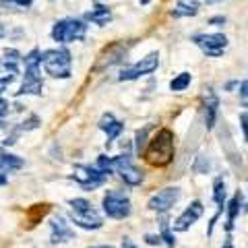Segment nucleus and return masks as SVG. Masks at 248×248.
I'll return each instance as SVG.
<instances>
[{"mask_svg":"<svg viewBox=\"0 0 248 248\" xmlns=\"http://www.w3.org/2000/svg\"><path fill=\"white\" fill-rule=\"evenodd\" d=\"M240 209H242V192H236L234 197H232L228 201V207H226V211H228V219H226V232L230 234L232 230H234V223H236V217L240 213Z\"/></svg>","mask_w":248,"mask_h":248,"instance_id":"aec40b11","label":"nucleus"},{"mask_svg":"<svg viewBox=\"0 0 248 248\" xmlns=\"http://www.w3.org/2000/svg\"><path fill=\"white\" fill-rule=\"evenodd\" d=\"M13 79H15L13 75H4V77H0V93H2L6 87H9V85L13 83Z\"/></svg>","mask_w":248,"mask_h":248,"instance_id":"473e14b6","label":"nucleus"},{"mask_svg":"<svg viewBox=\"0 0 248 248\" xmlns=\"http://www.w3.org/2000/svg\"><path fill=\"white\" fill-rule=\"evenodd\" d=\"M236 87H240V83H238V81H228L223 89H226V91H232V89H236Z\"/></svg>","mask_w":248,"mask_h":248,"instance_id":"e433bc0d","label":"nucleus"},{"mask_svg":"<svg viewBox=\"0 0 248 248\" xmlns=\"http://www.w3.org/2000/svg\"><path fill=\"white\" fill-rule=\"evenodd\" d=\"M159 66V54L157 52H151L147 54L145 58H141L137 64L124 68V71L118 75V81H135V79H141L145 75H151L157 71Z\"/></svg>","mask_w":248,"mask_h":248,"instance_id":"1a4fd4ad","label":"nucleus"},{"mask_svg":"<svg viewBox=\"0 0 248 248\" xmlns=\"http://www.w3.org/2000/svg\"><path fill=\"white\" fill-rule=\"evenodd\" d=\"M157 226H159V236H161V240L166 242V246L174 248V246H176V238H174V234H172V230H170V219H168L166 213L159 215Z\"/></svg>","mask_w":248,"mask_h":248,"instance_id":"5701e85b","label":"nucleus"},{"mask_svg":"<svg viewBox=\"0 0 248 248\" xmlns=\"http://www.w3.org/2000/svg\"><path fill=\"white\" fill-rule=\"evenodd\" d=\"M240 128H242V133H244V141L248 143V112L240 114Z\"/></svg>","mask_w":248,"mask_h":248,"instance_id":"c85d7f7f","label":"nucleus"},{"mask_svg":"<svg viewBox=\"0 0 248 248\" xmlns=\"http://www.w3.org/2000/svg\"><path fill=\"white\" fill-rule=\"evenodd\" d=\"M192 172L195 174H209L211 172V161H209L205 155H199L195 159V164H192Z\"/></svg>","mask_w":248,"mask_h":248,"instance_id":"a878e982","label":"nucleus"},{"mask_svg":"<svg viewBox=\"0 0 248 248\" xmlns=\"http://www.w3.org/2000/svg\"><path fill=\"white\" fill-rule=\"evenodd\" d=\"M21 54L15 48H6L2 54V60H0V68H4L6 75H19V62H21Z\"/></svg>","mask_w":248,"mask_h":248,"instance_id":"a211bd4d","label":"nucleus"},{"mask_svg":"<svg viewBox=\"0 0 248 248\" xmlns=\"http://www.w3.org/2000/svg\"><path fill=\"white\" fill-rule=\"evenodd\" d=\"M149 130H151V124H147V126H143V128H139L137 133H135V151H137V155H143L145 153V149H147V137H149Z\"/></svg>","mask_w":248,"mask_h":248,"instance_id":"b1692460","label":"nucleus"},{"mask_svg":"<svg viewBox=\"0 0 248 248\" xmlns=\"http://www.w3.org/2000/svg\"><path fill=\"white\" fill-rule=\"evenodd\" d=\"M203 108H205V126L207 130H211L217 120V110H219V99H217L213 89H207L203 97Z\"/></svg>","mask_w":248,"mask_h":248,"instance_id":"dca6fc26","label":"nucleus"},{"mask_svg":"<svg viewBox=\"0 0 248 248\" xmlns=\"http://www.w3.org/2000/svg\"><path fill=\"white\" fill-rule=\"evenodd\" d=\"M143 157L153 166H168L174 159V135L172 130L161 128L149 143L143 153Z\"/></svg>","mask_w":248,"mask_h":248,"instance_id":"f257e3e1","label":"nucleus"},{"mask_svg":"<svg viewBox=\"0 0 248 248\" xmlns=\"http://www.w3.org/2000/svg\"><path fill=\"white\" fill-rule=\"evenodd\" d=\"M199 0H176V9H172V17L180 19V17H195L199 13Z\"/></svg>","mask_w":248,"mask_h":248,"instance_id":"412c9836","label":"nucleus"},{"mask_svg":"<svg viewBox=\"0 0 248 248\" xmlns=\"http://www.w3.org/2000/svg\"><path fill=\"white\" fill-rule=\"evenodd\" d=\"M213 201L217 205V213H223L228 207V192H226V180L221 176H217L213 180Z\"/></svg>","mask_w":248,"mask_h":248,"instance_id":"6ab92c4d","label":"nucleus"},{"mask_svg":"<svg viewBox=\"0 0 248 248\" xmlns=\"http://www.w3.org/2000/svg\"><path fill=\"white\" fill-rule=\"evenodd\" d=\"M182 192L178 186H168V188L155 192V195L149 199V203H147V209H151L155 213H168L170 209H172L178 201H180Z\"/></svg>","mask_w":248,"mask_h":248,"instance_id":"9b49d317","label":"nucleus"},{"mask_svg":"<svg viewBox=\"0 0 248 248\" xmlns=\"http://www.w3.org/2000/svg\"><path fill=\"white\" fill-rule=\"evenodd\" d=\"M6 4H15V6H23V9H29L33 4V0H6Z\"/></svg>","mask_w":248,"mask_h":248,"instance_id":"72a5a7b5","label":"nucleus"},{"mask_svg":"<svg viewBox=\"0 0 248 248\" xmlns=\"http://www.w3.org/2000/svg\"><path fill=\"white\" fill-rule=\"evenodd\" d=\"M108 176L110 174L97 170L95 166H81L79 164L73 168V180L79 184L83 190H95L97 186H102L108 180Z\"/></svg>","mask_w":248,"mask_h":248,"instance_id":"0eeeda50","label":"nucleus"},{"mask_svg":"<svg viewBox=\"0 0 248 248\" xmlns=\"http://www.w3.org/2000/svg\"><path fill=\"white\" fill-rule=\"evenodd\" d=\"M40 118H37V116H29V118L25 120V122H21V126L19 128H15L17 130V133H27V130H35L37 126H40Z\"/></svg>","mask_w":248,"mask_h":248,"instance_id":"cd10ccee","label":"nucleus"},{"mask_svg":"<svg viewBox=\"0 0 248 248\" xmlns=\"http://www.w3.org/2000/svg\"><path fill=\"white\" fill-rule=\"evenodd\" d=\"M23 161L19 155H13V153H0V176H6V174H13L17 170L23 168Z\"/></svg>","mask_w":248,"mask_h":248,"instance_id":"4be33fe9","label":"nucleus"},{"mask_svg":"<svg viewBox=\"0 0 248 248\" xmlns=\"http://www.w3.org/2000/svg\"><path fill=\"white\" fill-rule=\"evenodd\" d=\"M124 54H126V46H124V44H112L110 48H106L102 52L97 64L93 66V71H95V73L106 71V68H110L112 64H116V62H120L124 58Z\"/></svg>","mask_w":248,"mask_h":248,"instance_id":"4468645a","label":"nucleus"},{"mask_svg":"<svg viewBox=\"0 0 248 248\" xmlns=\"http://www.w3.org/2000/svg\"><path fill=\"white\" fill-rule=\"evenodd\" d=\"M102 207L110 219H126L130 211H133L130 199L122 190H108L102 199Z\"/></svg>","mask_w":248,"mask_h":248,"instance_id":"423d86ee","label":"nucleus"},{"mask_svg":"<svg viewBox=\"0 0 248 248\" xmlns=\"http://www.w3.org/2000/svg\"><path fill=\"white\" fill-rule=\"evenodd\" d=\"M85 19L95 23V25H99V27H104V25H108V23L112 21V9L110 6H106V4H102V2H95L91 11L85 13Z\"/></svg>","mask_w":248,"mask_h":248,"instance_id":"f3484780","label":"nucleus"},{"mask_svg":"<svg viewBox=\"0 0 248 248\" xmlns=\"http://www.w3.org/2000/svg\"><path fill=\"white\" fill-rule=\"evenodd\" d=\"M50 244H64V242H71L75 238V232L73 228L66 223V219L62 215H56L54 219L50 221Z\"/></svg>","mask_w":248,"mask_h":248,"instance_id":"ddd939ff","label":"nucleus"},{"mask_svg":"<svg viewBox=\"0 0 248 248\" xmlns=\"http://www.w3.org/2000/svg\"><path fill=\"white\" fill-rule=\"evenodd\" d=\"M190 81H192L190 73H180V75H176L174 79L170 81V89L172 91H184V89H188Z\"/></svg>","mask_w":248,"mask_h":248,"instance_id":"393cba45","label":"nucleus"},{"mask_svg":"<svg viewBox=\"0 0 248 248\" xmlns=\"http://www.w3.org/2000/svg\"><path fill=\"white\" fill-rule=\"evenodd\" d=\"M205 2H207V4H217L219 0H205Z\"/></svg>","mask_w":248,"mask_h":248,"instance_id":"79ce46f5","label":"nucleus"},{"mask_svg":"<svg viewBox=\"0 0 248 248\" xmlns=\"http://www.w3.org/2000/svg\"><path fill=\"white\" fill-rule=\"evenodd\" d=\"M203 211H205L203 203H201V201H192V203H190V205L182 211V215L176 219L174 230H176V232H186L190 226H195V223L201 219V215H203Z\"/></svg>","mask_w":248,"mask_h":248,"instance_id":"f8f14e48","label":"nucleus"},{"mask_svg":"<svg viewBox=\"0 0 248 248\" xmlns=\"http://www.w3.org/2000/svg\"><path fill=\"white\" fill-rule=\"evenodd\" d=\"M95 168L102 170L106 174H112L114 172V157H108V155H99L97 161H95Z\"/></svg>","mask_w":248,"mask_h":248,"instance_id":"bb28decb","label":"nucleus"},{"mask_svg":"<svg viewBox=\"0 0 248 248\" xmlns=\"http://www.w3.org/2000/svg\"><path fill=\"white\" fill-rule=\"evenodd\" d=\"M145 242L149 246H159L161 244V236L159 234L157 236H155V234H145Z\"/></svg>","mask_w":248,"mask_h":248,"instance_id":"7c9ffc66","label":"nucleus"},{"mask_svg":"<svg viewBox=\"0 0 248 248\" xmlns=\"http://www.w3.org/2000/svg\"><path fill=\"white\" fill-rule=\"evenodd\" d=\"M238 91H240V99H242V104L248 106V81H242V83H240Z\"/></svg>","mask_w":248,"mask_h":248,"instance_id":"c756f323","label":"nucleus"},{"mask_svg":"<svg viewBox=\"0 0 248 248\" xmlns=\"http://www.w3.org/2000/svg\"><path fill=\"white\" fill-rule=\"evenodd\" d=\"M89 248H114V246H110V244H104V246H89Z\"/></svg>","mask_w":248,"mask_h":248,"instance_id":"a19ab883","label":"nucleus"},{"mask_svg":"<svg viewBox=\"0 0 248 248\" xmlns=\"http://www.w3.org/2000/svg\"><path fill=\"white\" fill-rule=\"evenodd\" d=\"M6 114H9V102L0 97V118H4Z\"/></svg>","mask_w":248,"mask_h":248,"instance_id":"f704fd0d","label":"nucleus"},{"mask_svg":"<svg viewBox=\"0 0 248 248\" xmlns=\"http://www.w3.org/2000/svg\"><path fill=\"white\" fill-rule=\"evenodd\" d=\"M4 33H6V27L2 25V23H0V40H2V37H4Z\"/></svg>","mask_w":248,"mask_h":248,"instance_id":"58836bf2","label":"nucleus"},{"mask_svg":"<svg viewBox=\"0 0 248 248\" xmlns=\"http://www.w3.org/2000/svg\"><path fill=\"white\" fill-rule=\"evenodd\" d=\"M226 17H223V15H217V17H211L209 19V25H215V27H223L226 25Z\"/></svg>","mask_w":248,"mask_h":248,"instance_id":"2f4dec72","label":"nucleus"},{"mask_svg":"<svg viewBox=\"0 0 248 248\" xmlns=\"http://www.w3.org/2000/svg\"><path fill=\"white\" fill-rule=\"evenodd\" d=\"M99 128L106 133V137H108V141H106V149H110L112 147V143L116 141V137H118L122 130H124V122H120V120H116L114 118V114H104L102 118H99V124H97Z\"/></svg>","mask_w":248,"mask_h":248,"instance_id":"2eb2a0df","label":"nucleus"},{"mask_svg":"<svg viewBox=\"0 0 248 248\" xmlns=\"http://www.w3.org/2000/svg\"><path fill=\"white\" fill-rule=\"evenodd\" d=\"M68 205H71V221L81 230H99L104 226L102 215L87 199H71Z\"/></svg>","mask_w":248,"mask_h":248,"instance_id":"20e7f679","label":"nucleus"},{"mask_svg":"<svg viewBox=\"0 0 248 248\" xmlns=\"http://www.w3.org/2000/svg\"><path fill=\"white\" fill-rule=\"evenodd\" d=\"M42 64L54 79H68L73 75V56L66 48H54L42 52Z\"/></svg>","mask_w":248,"mask_h":248,"instance_id":"7ed1b4c3","label":"nucleus"},{"mask_svg":"<svg viewBox=\"0 0 248 248\" xmlns=\"http://www.w3.org/2000/svg\"><path fill=\"white\" fill-rule=\"evenodd\" d=\"M6 184V176H0V186H4Z\"/></svg>","mask_w":248,"mask_h":248,"instance_id":"ea45409f","label":"nucleus"},{"mask_svg":"<svg viewBox=\"0 0 248 248\" xmlns=\"http://www.w3.org/2000/svg\"><path fill=\"white\" fill-rule=\"evenodd\" d=\"M149 2H151V0H139V4H143V6H145V4H149Z\"/></svg>","mask_w":248,"mask_h":248,"instance_id":"37998d69","label":"nucleus"},{"mask_svg":"<svg viewBox=\"0 0 248 248\" xmlns=\"http://www.w3.org/2000/svg\"><path fill=\"white\" fill-rule=\"evenodd\" d=\"M114 170L120 174L126 186H139L143 182V172L130 161V153H120L114 157Z\"/></svg>","mask_w":248,"mask_h":248,"instance_id":"9d476101","label":"nucleus"},{"mask_svg":"<svg viewBox=\"0 0 248 248\" xmlns=\"http://www.w3.org/2000/svg\"><path fill=\"white\" fill-rule=\"evenodd\" d=\"M120 248H137V244H135L130 238H124V240H122V244H120Z\"/></svg>","mask_w":248,"mask_h":248,"instance_id":"c9c22d12","label":"nucleus"},{"mask_svg":"<svg viewBox=\"0 0 248 248\" xmlns=\"http://www.w3.org/2000/svg\"><path fill=\"white\" fill-rule=\"evenodd\" d=\"M221 248H234V244H232V238H230V236L226 238V242L221 244Z\"/></svg>","mask_w":248,"mask_h":248,"instance_id":"4c0bfd02","label":"nucleus"},{"mask_svg":"<svg viewBox=\"0 0 248 248\" xmlns=\"http://www.w3.org/2000/svg\"><path fill=\"white\" fill-rule=\"evenodd\" d=\"M25 79H23V85L19 87V91L15 93L17 97L21 95H42L44 91V81H42V52L40 50H31L25 58Z\"/></svg>","mask_w":248,"mask_h":248,"instance_id":"f03ea898","label":"nucleus"},{"mask_svg":"<svg viewBox=\"0 0 248 248\" xmlns=\"http://www.w3.org/2000/svg\"><path fill=\"white\" fill-rule=\"evenodd\" d=\"M87 35V25L81 19L68 17L54 23L52 27V40L58 44H71V42H83Z\"/></svg>","mask_w":248,"mask_h":248,"instance_id":"39448f33","label":"nucleus"},{"mask_svg":"<svg viewBox=\"0 0 248 248\" xmlns=\"http://www.w3.org/2000/svg\"><path fill=\"white\" fill-rule=\"evenodd\" d=\"M192 42L209 58H219L228 48V37L223 33H197L192 37Z\"/></svg>","mask_w":248,"mask_h":248,"instance_id":"6e6552de","label":"nucleus"}]
</instances>
